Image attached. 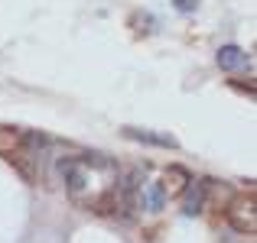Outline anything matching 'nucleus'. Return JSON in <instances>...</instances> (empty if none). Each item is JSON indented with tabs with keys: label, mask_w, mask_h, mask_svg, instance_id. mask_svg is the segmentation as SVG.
Masks as SVG:
<instances>
[{
	"label": "nucleus",
	"mask_w": 257,
	"mask_h": 243,
	"mask_svg": "<svg viewBox=\"0 0 257 243\" xmlns=\"http://www.w3.org/2000/svg\"><path fill=\"white\" fill-rule=\"evenodd\" d=\"M62 178L69 188V198L78 208L94 214H117L131 208V194L137 185V172L120 178V168L114 159L101 152H85V156H69L62 162Z\"/></svg>",
	"instance_id": "obj_1"
},
{
	"label": "nucleus",
	"mask_w": 257,
	"mask_h": 243,
	"mask_svg": "<svg viewBox=\"0 0 257 243\" xmlns=\"http://www.w3.org/2000/svg\"><path fill=\"white\" fill-rule=\"evenodd\" d=\"M225 214H228V224L238 234H247V237L257 234V198H254V192L234 194V198L228 201Z\"/></svg>",
	"instance_id": "obj_2"
},
{
	"label": "nucleus",
	"mask_w": 257,
	"mask_h": 243,
	"mask_svg": "<svg viewBox=\"0 0 257 243\" xmlns=\"http://www.w3.org/2000/svg\"><path fill=\"white\" fill-rule=\"evenodd\" d=\"M215 62H218L221 72H244V68H251V56H247L241 46H221L218 56H215Z\"/></svg>",
	"instance_id": "obj_3"
},
{
	"label": "nucleus",
	"mask_w": 257,
	"mask_h": 243,
	"mask_svg": "<svg viewBox=\"0 0 257 243\" xmlns=\"http://www.w3.org/2000/svg\"><path fill=\"white\" fill-rule=\"evenodd\" d=\"M30 143V133L20 130V126H10V124H0V156H17L23 146Z\"/></svg>",
	"instance_id": "obj_4"
},
{
	"label": "nucleus",
	"mask_w": 257,
	"mask_h": 243,
	"mask_svg": "<svg viewBox=\"0 0 257 243\" xmlns=\"http://www.w3.org/2000/svg\"><path fill=\"white\" fill-rule=\"evenodd\" d=\"M189 182H192V175H189V168L182 166H170L163 172V182H160V188H163L166 198H176V194H182L189 188Z\"/></svg>",
	"instance_id": "obj_5"
},
{
	"label": "nucleus",
	"mask_w": 257,
	"mask_h": 243,
	"mask_svg": "<svg viewBox=\"0 0 257 243\" xmlns=\"http://www.w3.org/2000/svg\"><path fill=\"white\" fill-rule=\"evenodd\" d=\"M163 204H166V194L160 188V182H144L137 188V208H144V211H163Z\"/></svg>",
	"instance_id": "obj_6"
},
{
	"label": "nucleus",
	"mask_w": 257,
	"mask_h": 243,
	"mask_svg": "<svg viewBox=\"0 0 257 243\" xmlns=\"http://www.w3.org/2000/svg\"><path fill=\"white\" fill-rule=\"evenodd\" d=\"M205 188H208V178H199V182H189V188H186V198H182V214L186 218H195V214L202 211V204H205Z\"/></svg>",
	"instance_id": "obj_7"
},
{
	"label": "nucleus",
	"mask_w": 257,
	"mask_h": 243,
	"mask_svg": "<svg viewBox=\"0 0 257 243\" xmlns=\"http://www.w3.org/2000/svg\"><path fill=\"white\" fill-rule=\"evenodd\" d=\"M127 140H137V143H153V146H176L173 136H163V133H150V130H137V126H124Z\"/></svg>",
	"instance_id": "obj_8"
},
{
	"label": "nucleus",
	"mask_w": 257,
	"mask_h": 243,
	"mask_svg": "<svg viewBox=\"0 0 257 243\" xmlns=\"http://www.w3.org/2000/svg\"><path fill=\"white\" fill-rule=\"evenodd\" d=\"M173 4H176V10L189 13V10H195V6H199V0H173Z\"/></svg>",
	"instance_id": "obj_9"
}]
</instances>
